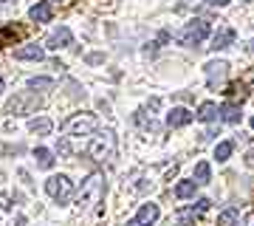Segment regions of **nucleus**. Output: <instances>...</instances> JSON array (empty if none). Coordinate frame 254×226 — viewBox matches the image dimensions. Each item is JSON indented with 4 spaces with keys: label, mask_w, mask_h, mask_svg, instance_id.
Instances as JSON below:
<instances>
[{
    "label": "nucleus",
    "mask_w": 254,
    "mask_h": 226,
    "mask_svg": "<svg viewBox=\"0 0 254 226\" xmlns=\"http://www.w3.org/2000/svg\"><path fill=\"white\" fill-rule=\"evenodd\" d=\"M102 198H105V175H102V172H91L88 178L82 181L76 201H79V207H93V204H99Z\"/></svg>",
    "instance_id": "obj_1"
},
{
    "label": "nucleus",
    "mask_w": 254,
    "mask_h": 226,
    "mask_svg": "<svg viewBox=\"0 0 254 226\" xmlns=\"http://www.w3.org/2000/svg\"><path fill=\"white\" fill-rule=\"evenodd\" d=\"M113 153H116V136L110 130L96 133L91 139V145H88V155L93 161H108V158H113Z\"/></svg>",
    "instance_id": "obj_2"
},
{
    "label": "nucleus",
    "mask_w": 254,
    "mask_h": 226,
    "mask_svg": "<svg viewBox=\"0 0 254 226\" xmlns=\"http://www.w3.org/2000/svg\"><path fill=\"white\" fill-rule=\"evenodd\" d=\"M96 127H99V122H96L93 113H73L63 125V133L65 136H93Z\"/></svg>",
    "instance_id": "obj_3"
},
{
    "label": "nucleus",
    "mask_w": 254,
    "mask_h": 226,
    "mask_svg": "<svg viewBox=\"0 0 254 226\" xmlns=\"http://www.w3.org/2000/svg\"><path fill=\"white\" fill-rule=\"evenodd\" d=\"M46 192L57 201V204H68L71 195H73V184H71L68 175H51V178L46 181Z\"/></svg>",
    "instance_id": "obj_4"
},
{
    "label": "nucleus",
    "mask_w": 254,
    "mask_h": 226,
    "mask_svg": "<svg viewBox=\"0 0 254 226\" xmlns=\"http://www.w3.org/2000/svg\"><path fill=\"white\" fill-rule=\"evenodd\" d=\"M37 108H40V96H37L34 90H20V93H14V99L9 102V113H14V116H28Z\"/></svg>",
    "instance_id": "obj_5"
},
{
    "label": "nucleus",
    "mask_w": 254,
    "mask_h": 226,
    "mask_svg": "<svg viewBox=\"0 0 254 226\" xmlns=\"http://www.w3.org/2000/svg\"><path fill=\"white\" fill-rule=\"evenodd\" d=\"M209 31H212V26H209L206 20H192V23H187V28H184L181 43L184 45H198L209 37Z\"/></svg>",
    "instance_id": "obj_6"
},
{
    "label": "nucleus",
    "mask_w": 254,
    "mask_h": 226,
    "mask_svg": "<svg viewBox=\"0 0 254 226\" xmlns=\"http://www.w3.org/2000/svg\"><path fill=\"white\" fill-rule=\"evenodd\" d=\"M73 43V34H71V28H65V26H60V28H54L51 31V37H48V48L51 51H60V48H68V45Z\"/></svg>",
    "instance_id": "obj_7"
},
{
    "label": "nucleus",
    "mask_w": 254,
    "mask_h": 226,
    "mask_svg": "<svg viewBox=\"0 0 254 226\" xmlns=\"http://www.w3.org/2000/svg\"><path fill=\"white\" fill-rule=\"evenodd\" d=\"M28 17L34 20V23H48V20L54 17V6H51L48 0H40V3H34V6H31Z\"/></svg>",
    "instance_id": "obj_8"
},
{
    "label": "nucleus",
    "mask_w": 254,
    "mask_h": 226,
    "mask_svg": "<svg viewBox=\"0 0 254 226\" xmlns=\"http://www.w3.org/2000/svg\"><path fill=\"white\" fill-rule=\"evenodd\" d=\"M133 221H136L138 226H153L155 221H158V204H144Z\"/></svg>",
    "instance_id": "obj_9"
},
{
    "label": "nucleus",
    "mask_w": 254,
    "mask_h": 226,
    "mask_svg": "<svg viewBox=\"0 0 254 226\" xmlns=\"http://www.w3.org/2000/svg\"><path fill=\"white\" fill-rule=\"evenodd\" d=\"M235 28H220L218 34L212 37V45L209 48H215V51H223V48H229V45L235 43Z\"/></svg>",
    "instance_id": "obj_10"
},
{
    "label": "nucleus",
    "mask_w": 254,
    "mask_h": 226,
    "mask_svg": "<svg viewBox=\"0 0 254 226\" xmlns=\"http://www.w3.org/2000/svg\"><path fill=\"white\" fill-rule=\"evenodd\" d=\"M192 119H195V116H192L187 108H173V110H170V116H167V125H170V127H187Z\"/></svg>",
    "instance_id": "obj_11"
},
{
    "label": "nucleus",
    "mask_w": 254,
    "mask_h": 226,
    "mask_svg": "<svg viewBox=\"0 0 254 226\" xmlns=\"http://www.w3.org/2000/svg\"><path fill=\"white\" fill-rule=\"evenodd\" d=\"M23 34H26V28L20 26H0V48L3 45H14Z\"/></svg>",
    "instance_id": "obj_12"
},
{
    "label": "nucleus",
    "mask_w": 254,
    "mask_h": 226,
    "mask_svg": "<svg viewBox=\"0 0 254 226\" xmlns=\"http://www.w3.org/2000/svg\"><path fill=\"white\" fill-rule=\"evenodd\" d=\"M226 68H229V65L223 63V60L206 63V76H209V85H215V82H220V79H223V76H226Z\"/></svg>",
    "instance_id": "obj_13"
},
{
    "label": "nucleus",
    "mask_w": 254,
    "mask_h": 226,
    "mask_svg": "<svg viewBox=\"0 0 254 226\" xmlns=\"http://www.w3.org/2000/svg\"><path fill=\"white\" fill-rule=\"evenodd\" d=\"M220 119L229 122V125H237V122H240V105H235V102L220 105Z\"/></svg>",
    "instance_id": "obj_14"
},
{
    "label": "nucleus",
    "mask_w": 254,
    "mask_h": 226,
    "mask_svg": "<svg viewBox=\"0 0 254 226\" xmlns=\"http://www.w3.org/2000/svg\"><path fill=\"white\" fill-rule=\"evenodd\" d=\"M195 116H198L200 122H215V119L220 116V108L215 105V102H203V105L198 108V113H195Z\"/></svg>",
    "instance_id": "obj_15"
},
{
    "label": "nucleus",
    "mask_w": 254,
    "mask_h": 226,
    "mask_svg": "<svg viewBox=\"0 0 254 226\" xmlns=\"http://www.w3.org/2000/svg\"><path fill=\"white\" fill-rule=\"evenodd\" d=\"M14 57H17V60H43V48H40V45H20L17 51H14Z\"/></svg>",
    "instance_id": "obj_16"
},
{
    "label": "nucleus",
    "mask_w": 254,
    "mask_h": 226,
    "mask_svg": "<svg viewBox=\"0 0 254 226\" xmlns=\"http://www.w3.org/2000/svg\"><path fill=\"white\" fill-rule=\"evenodd\" d=\"M240 224V209L237 207H229L218 215V226H237Z\"/></svg>",
    "instance_id": "obj_17"
},
{
    "label": "nucleus",
    "mask_w": 254,
    "mask_h": 226,
    "mask_svg": "<svg viewBox=\"0 0 254 226\" xmlns=\"http://www.w3.org/2000/svg\"><path fill=\"white\" fill-rule=\"evenodd\" d=\"M34 158H37V164H40L43 170H51V167H54V153H51V150H46V147H37Z\"/></svg>",
    "instance_id": "obj_18"
},
{
    "label": "nucleus",
    "mask_w": 254,
    "mask_h": 226,
    "mask_svg": "<svg viewBox=\"0 0 254 226\" xmlns=\"http://www.w3.org/2000/svg\"><path fill=\"white\" fill-rule=\"evenodd\" d=\"M51 119H31V122H28V130H31V133H37V136H48L51 133Z\"/></svg>",
    "instance_id": "obj_19"
},
{
    "label": "nucleus",
    "mask_w": 254,
    "mask_h": 226,
    "mask_svg": "<svg viewBox=\"0 0 254 226\" xmlns=\"http://www.w3.org/2000/svg\"><path fill=\"white\" fill-rule=\"evenodd\" d=\"M209 175H212V167H209V161H198V164H195V184H206Z\"/></svg>",
    "instance_id": "obj_20"
},
{
    "label": "nucleus",
    "mask_w": 254,
    "mask_h": 226,
    "mask_svg": "<svg viewBox=\"0 0 254 226\" xmlns=\"http://www.w3.org/2000/svg\"><path fill=\"white\" fill-rule=\"evenodd\" d=\"M28 88L31 90H51L54 88V79H48V76H31L28 79Z\"/></svg>",
    "instance_id": "obj_21"
},
{
    "label": "nucleus",
    "mask_w": 254,
    "mask_h": 226,
    "mask_svg": "<svg viewBox=\"0 0 254 226\" xmlns=\"http://www.w3.org/2000/svg\"><path fill=\"white\" fill-rule=\"evenodd\" d=\"M232 150H235V142H220V145L215 147V158H218V161H226L229 155H232Z\"/></svg>",
    "instance_id": "obj_22"
},
{
    "label": "nucleus",
    "mask_w": 254,
    "mask_h": 226,
    "mask_svg": "<svg viewBox=\"0 0 254 226\" xmlns=\"http://www.w3.org/2000/svg\"><path fill=\"white\" fill-rule=\"evenodd\" d=\"M175 195H178V198H192V195H195V181H181V184L175 187Z\"/></svg>",
    "instance_id": "obj_23"
},
{
    "label": "nucleus",
    "mask_w": 254,
    "mask_h": 226,
    "mask_svg": "<svg viewBox=\"0 0 254 226\" xmlns=\"http://www.w3.org/2000/svg\"><path fill=\"white\" fill-rule=\"evenodd\" d=\"M226 96H240V99H246V88L237 82V85H229V90H223Z\"/></svg>",
    "instance_id": "obj_24"
},
{
    "label": "nucleus",
    "mask_w": 254,
    "mask_h": 226,
    "mask_svg": "<svg viewBox=\"0 0 254 226\" xmlns=\"http://www.w3.org/2000/svg\"><path fill=\"white\" fill-rule=\"evenodd\" d=\"M60 153H63V155H71V145H68L65 139H63V142H60Z\"/></svg>",
    "instance_id": "obj_25"
},
{
    "label": "nucleus",
    "mask_w": 254,
    "mask_h": 226,
    "mask_svg": "<svg viewBox=\"0 0 254 226\" xmlns=\"http://www.w3.org/2000/svg\"><path fill=\"white\" fill-rule=\"evenodd\" d=\"M243 161H246V167H254V147L249 150V153H246V158H243Z\"/></svg>",
    "instance_id": "obj_26"
},
{
    "label": "nucleus",
    "mask_w": 254,
    "mask_h": 226,
    "mask_svg": "<svg viewBox=\"0 0 254 226\" xmlns=\"http://www.w3.org/2000/svg\"><path fill=\"white\" fill-rule=\"evenodd\" d=\"M209 6H229V3H232V0H206Z\"/></svg>",
    "instance_id": "obj_27"
},
{
    "label": "nucleus",
    "mask_w": 254,
    "mask_h": 226,
    "mask_svg": "<svg viewBox=\"0 0 254 226\" xmlns=\"http://www.w3.org/2000/svg\"><path fill=\"white\" fill-rule=\"evenodd\" d=\"M88 63H93V65L102 63V54H91V57H88Z\"/></svg>",
    "instance_id": "obj_28"
},
{
    "label": "nucleus",
    "mask_w": 254,
    "mask_h": 226,
    "mask_svg": "<svg viewBox=\"0 0 254 226\" xmlns=\"http://www.w3.org/2000/svg\"><path fill=\"white\" fill-rule=\"evenodd\" d=\"M127 226H138V224H136V221H127Z\"/></svg>",
    "instance_id": "obj_29"
},
{
    "label": "nucleus",
    "mask_w": 254,
    "mask_h": 226,
    "mask_svg": "<svg viewBox=\"0 0 254 226\" xmlns=\"http://www.w3.org/2000/svg\"><path fill=\"white\" fill-rule=\"evenodd\" d=\"M0 90H3V76H0Z\"/></svg>",
    "instance_id": "obj_30"
},
{
    "label": "nucleus",
    "mask_w": 254,
    "mask_h": 226,
    "mask_svg": "<svg viewBox=\"0 0 254 226\" xmlns=\"http://www.w3.org/2000/svg\"><path fill=\"white\" fill-rule=\"evenodd\" d=\"M252 127H254V116H252Z\"/></svg>",
    "instance_id": "obj_31"
},
{
    "label": "nucleus",
    "mask_w": 254,
    "mask_h": 226,
    "mask_svg": "<svg viewBox=\"0 0 254 226\" xmlns=\"http://www.w3.org/2000/svg\"><path fill=\"white\" fill-rule=\"evenodd\" d=\"M249 3H254V0H249Z\"/></svg>",
    "instance_id": "obj_32"
},
{
    "label": "nucleus",
    "mask_w": 254,
    "mask_h": 226,
    "mask_svg": "<svg viewBox=\"0 0 254 226\" xmlns=\"http://www.w3.org/2000/svg\"><path fill=\"white\" fill-rule=\"evenodd\" d=\"M252 48H254V43H252Z\"/></svg>",
    "instance_id": "obj_33"
},
{
    "label": "nucleus",
    "mask_w": 254,
    "mask_h": 226,
    "mask_svg": "<svg viewBox=\"0 0 254 226\" xmlns=\"http://www.w3.org/2000/svg\"><path fill=\"white\" fill-rule=\"evenodd\" d=\"M252 226H254V224H252Z\"/></svg>",
    "instance_id": "obj_34"
}]
</instances>
